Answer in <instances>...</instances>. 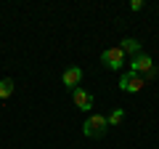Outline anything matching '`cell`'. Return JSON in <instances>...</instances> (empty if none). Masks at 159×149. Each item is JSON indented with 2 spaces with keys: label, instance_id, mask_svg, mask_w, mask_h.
I'll return each mask as SVG.
<instances>
[{
  "label": "cell",
  "instance_id": "cell-1",
  "mask_svg": "<svg viewBox=\"0 0 159 149\" xmlns=\"http://www.w3.org/2000/svg\"><path fill=\"white\" fill-rule=\"evenodd\" d=\"M106 128H109V120L103 115H93L85 120V125H82V131H85L88 138H103L106 136Z\"/></svg>",
  "mask_w": 159,
  "mask_h": 149
},
{
  "label": "cell",
  "instance_id": "cell-2",
  "mask_svg": "<svg viewBox=\"0 0 159 149\" xmlns=\"http://www.w3.org/2000/svg\"><path fill=\"white\" fill-rule=\"evenodd\" d=\"M143 85H146V80L135 72H122V77H119V88L125 93H138V91H143Z\"/></svg>",
  "mask_w": 159,
  "mask_h": 149
},
{
  "label": "cell",
  "instance_id": "cell-3",
  "mask_svg": "<svg viewBox=\"0 0 159 149\" xmlns=\"http://www.w3.org/2000/svg\"><path fill=\"white\" fill-rule=\"evenodd\" d=\"M101 64H106L109 69H122V64H125L122 48H106V51L101 53Z\"/></svg>",
  "mask_w": 159,
  "mask_h": 149
},
{
  "label": "cell",
  "instance_id": "cell-4",
  "mask_svg": "<svg viewBox=\"0 0 159 149\" xmlns=\"http://www.w3.org/2000/svg\"><path fill=\"white\" fill-rule=\"evenodd\" d=\"M151 69H154V59L148 56V53H138V56L130 61V72L141 74V77H143L146 72H151Z\"/></svg>",
  "mask_w": 159,
  "mask_h": 149
},
{
  "label": "cell",
  "instance_id": "cell-5",
  "mask_svg": "<svg viewBox=\"0 0 159 149\" xmlns=\"http://www.w3.org/2000/svg\"><path fill=\"white\" fill-rule=\"evenodd\" d=\"M80 83H82V69L80 67H69L66 72H64V85H66L69 91H77Z\"/></svg>",
  "mask_w": 159,
  "mask_h": 149
},
{
  "label": "cell",
  "instance_id": "cell-6",
  "mask_svg": "<svg viewBox=\"0 0 159 149\" xmlns=\"http://www.w3.org/2000/svg\"><path fill=\"white\" fill-rule=\"evenodd\" d=\"M72 99H74V107H80L82 112H88V109L93 107V93L82 91V88H77V91H72Z\"/></svg>",
  "mask_w": 159,
  "mask_h": 149
},
{
  "label": "cell",
  "instance_id": "cell-7",
  "mask_svg": "<svg viewBox=\"0 0 159 149\" xmlns=\"http://www.w3.org/2000/svg\"><path fill=\"white\" fill-rule=\"evenodd\" d=\"M119 48H122V53H125V56H133V59H135L138 53H143V51H141V43H138L135 37H125Z\"/></svg>",
  "mask_w": 159,
  "mask_h": 149
},
{
  "label": "cell",
  "instance_id": "cell-8",
  "mask_svg": "<svg viewBox=\"0 0 159 149\" xmlns=\"http://www.w3.org/2000/svg\"><path fill=\"white\" fill-rule=\"evenodd\" d=\"M16 91V83L11 80V77H6V80H0V99H11V93Z\"/></svg>",
  "mask_w": 159,
  "mask_h": 149
},
{
  "label": "cell",
  "instance_id": "cell-9",
  "mask_svg": "<svg viewBox=\"0 0 159 149\" xmlns=\"http://www.w3.org/2000/svg\"><path fill=\"white\" fill-rule=\"evenodd\" d=\"M106 120H109V125H119V123L125 120V112H122V107H117V109L111 112V115L106 117Z\"/></svg>",
  "mask_w": 159,
  "mask_h": 149
},
{
  "label": "cell",
  "instance_id": "cell-10",
  "mask_svg": "<svg viewBox=\"0 0 159 149\" xmlns=\"http://www.w3.org/2000/svg\"><path fill=\"white\" fill-rule=\"evenodd\" d=\"M130 8H133V11H143V0H133Z\"/></svg>",
  "mask_w": 159,
  "mask_h": 149
}]
</instances>
